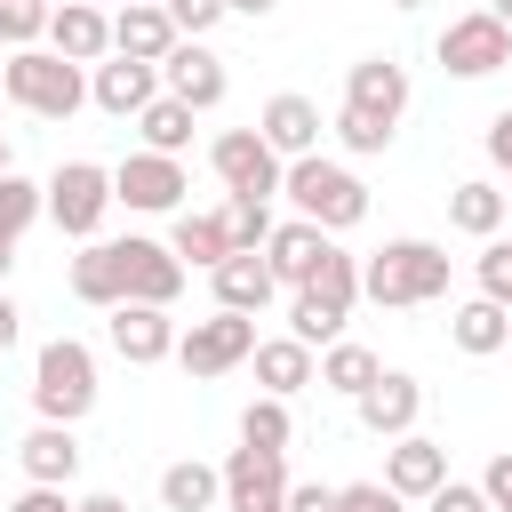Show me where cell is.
I'll return each mask as SVG.
<instances>
[{"instance_id": "1", "label": "cell", "mask_w": 512, "mask_h": 512, "mask_svg": "<svg viewBox=\"0 0 512 512\" xmlns=\"http://www.w3.org/2000/svg\"><path fill=\"white\" fill-rule=\"evenodd\" d=\"M360 296L384 304V312H408V304L448 296V248H432V240H384L360 264Z\"/></svg>"}, {"instance_id": "2", "label": "cell", "mask_w": 512, "mask_h": 512, "mask_svg": "<svg viewBox=\"0 0 512 512\" xmlns=\"http://www.w3.org/2000/svg\"><path fill=\"white\" fill-rule=\"evenodd\" d=\"M0 96H8L16 112H32V120H72V112L88 104V80H80V64H64L56 48H16V56L0 64Z\"/></svg>"}, {"instance_id": "3", "label": "cell", "mask_w": 512, "mask_h": 512, "mask_svg": "<svg viewBox=\"0 0 512 512\" xmlns=\"http://www.w3.org/2000/svg\"><path fill=\"white\" fill-rule=\"evenodd\" d=\"M280 192H288V200H296V216H304V224H320L328 240H336V232H352V224L368 216V184H360L344 160H320V152H312V160H288Z\"/></svg>"}, {"instance_id": "4", "label": "cell", "mask_w": 512, "mask_h": 512, "mask_svg": "<svg viewBox=\"0 0 512 512\" xmlns=\"http://www.w3.org/2000/svg\"><path fill=\"white\" fill-rule=\"evenodd\" d=\"M352 304H360V256L328 248L320 272L288 296V336H296V344H336L344 320H352Z\"/></svg>"}, {"instance_id": "5", "label": "cell", "mask_w": 512, "mask_h": 512, "mask_svg": "<svg viewBox=\"0 0 512 512\" xmlns=\"http://www.w3.org/2000/svg\"><path fill=\"white\" fill-rule=\"evenodd\" d=\"M32 408L40 424H80L96 408V352L80 336H48L32 360Z\"/></svg>"}, {"instance_id": "6", "label": "cell", "mask_w": 512, "mask_h": 512, "mask_svg": "<svg viewBox=\"0 0 512 512\" xmlns=\"http://www.w3.org/2000/svg\"><path fill=\"white\" fill-rule=\"evenodd\" d=\"M40 200H48V224H56L64 240H96V224H104V208H112V168L64 160V168L40 184Z\"/></svg>"}, {"instance_id": "7", "label": "cell", "mask_w": 512, "mask_h": 512, "mask_svg": "<svg viewBox=\"0 0 512 512\" xmlns=\"http://www.w3.org/2000/svg\"><path fill=\"white\" fill-rule=\"evenodd\" d=\"M208 168H216V184H224L232 200H272L280 176H288V160H280L256 128H224V136L208 144Z\"/></svg>"}, {"instance_id": "8", "label": "cell", "mask_w": 512, "mask_h": 512, "mask_svg": "<svg viewBox=\"0 0 512 512\" xmlns=\"http://www.w3.org/2000/svg\"><path fill=\"white\" fill-rule=\"evenodd\" d=\"M248 352H256V320H248V312H208V320H192V328L176 336L184 376H224V368H240Z\"/></svg>"}, {"instance_id": "9", "label": "cell", "mask_w": 512, "mask_h": 512, "mask_svg": "<svg viewBox=\"0 0 512 512\" xmlns=\"http://www.w3.org/2000/svg\"><path fill=\"white\" fill-rule=\"evenodd\" d=\"M440 64H448L456 80H488V72H504V64H512V32H504L488 8L448 16V32H440Z\"/></svg>"}, {"instance_id": "10", "label": "cell", "mask_w": 512, "mask_h": 512, "mask_svg": "<svg viewBox=\"0 0 512 512\" xmlns=\"http://www.w3.org/2000/svg\"><path fill=\"white\" fill-rule=\"evenodd\" d=\"M184 160H168V152H128L120 168H112V200H128L136 216H168V208H184Z\"/></svg>"}, {"instance_id": "11", "label": "cell", "mask_w": 512, "mask_h": 512, "mask_svg": "<svg viewBox=\"0 0 512 512\" xmlns=\"http://www.w3.org/2000/svg\"><path fill=\"white\" fill-rule=\"evenodd\" d=\"M160 80H168V96H176L184 112H216L224 88H232V72H224V56H216L208 40H176V48L160 56Z\"/></svg>"}, {"instance_id": "12", "label": "cell", "mask_w": 512, "mask_h": 512, "mask_svg": "<svg viewBox=\"0 0 512 512\" xmlns=\"http://www.w3.org/2000/svg\"><path fill=\"white\" fill-rule=\"evenodd\" d=\"M120 248V280H128V304H176L184 296V264H176V248L168 240H144V232H128V240H112Z\"/></svg>"}, {"instance_id": "13", "label": "cell", "mask_w": 512, "mask_h": 512, "mask_svg": "<svg viewBox=\"0 0 512 512\" xmlns=\"http://www.w3.org/2000/svg\"><path fill=\"white\" fill-rule=\"evenodd\" d=\"M216 472H224V512H280L288 504V456L232 448Z\"/></svg>"}, {"instance_id": "14", "label": "cell", "mask_w": 512, "mask_h": 512, "mask_svg": "<svg viewBox=\"0 0 512 512\" xmlns=\"http://www.w3.org/2000/svg\"><path fill=\"white\" fill-rule=\"evenodd\" d=\"M104 336H112V352H120L128 368H152V360H176V336H184V328H176L160 304H112Z\"/></svg>"}, {"instance_id": "15", "label": "cell", "mask_w": 512, "mask_h": 512, "mask_svg": "<svg viewBox=\"0 0 512 512\" xmlns=\"http://www.w3.org/2000/svg\"><path fill=\"white\" fill-rule=\"evenodd\" d=\"M344 104L368 112V120H384V128H400V112H408V72H400L392 56H360V64L344 72Z\"/></svg>"}, {"instance_id": "16", "label": "cell", "mask_w": 512, "mask_h": 512, "mask_svg": "<svg viewBox=\"0 0 512 512\" xmlns=\"http://www.w3.org/2000/svg\"><path fill=\"white\" fill-rule=\"evenodd\" d=\"M352 408H360V424H368L376 440H400V432H416V416H424V384L400 376V368H384Z\"/></svg>"}, {"instance_id": "17", "label": "cell", "mask_w": 512, "mask_h": 512, "mask_svg": "<svg viewBox=\"0 0 512 512\" xmlns=\"http://www.w3.org/2000/svg\"><path fill=\"white\" fill-rule=\"evenodd\" d=\"M48 48H56L64 64H104V56H112V16H104L96 0H64V8L48 16Z\"/></svg>"}, {"instance_id": "18", "label": "cell", "mask_w": 512, "mask_h": 512, "mask_svg": "<svg viewBox=\"0 0 512 512\" xmlns=\"http://www.w3.org/2000/svg\"><path fill=\"white\" fill-rule=\"evenodd\" d=\"M256 136H264L280 160H312V152H320V104L288 88V96H272V104L256 112Z\"/></svg>"}, {"instance_id": "19", "label": "cell", "mask_w": 512, "mask_h": 512, "mask_svg": "<svg viewBox=\"0 0 512 512\" xmlns=\"http://www.w3.org/2000/svg\"><path fill=\"white\" fill-rule=\"evenodd\" d=\"M328 248H336V240H328L320 224H304V216H296V224H272V240H264V264H272V280L296 296V288L320 272V256H328Z\"/></svg>"}, {"instance_id": "20", "label": "cell", "mask_w": 512, "mask_h": 512, "mask_svg": "<svg viewBox=\"0 0 512 512\" xmlns=\"http://www.w3.org/2000/svg\"><path fill=\"white\" fill-rule=\"evenodd\" d=\"M448 480V448L440 440H424V432H400L392 440V456H384V488L408 504V496H432Z\"/></svg>"}, {"instance_id": "21", "label": "cell", "mask_w": 512, "mask_h": 512, "mask_svg": "<svg viewBox=\"0 0 512 512\" xmlns=\"http://www.w3.org/2000/svg\"><path fill=\"white\" fill-rule=\"evenodd\" d=\"M88 96H96V112H112V120H136V112L160 96V64H128V56H112V64H96Z\"/></svg>"}, {"instance_id": "22", "label": "cell", "mask_w": 512, "mask_h": 512, "mask_svg": "<svg viewBox=\"0 0 512 512\" xmlns=\"http://www.w3.org/2000/svg\"><path fill=\"white\" fill-rule=\"evenodd\" d=\"M16 464H24L32 488H64V480L80 472V440H72V424H32V432L16 440Z\"/></svg>"}, {"instance_id": "23", "label": "cell", "mask_w": 512, "mask_h": 512, "mask_svg": "<svg viewBox=\"0 0 512 512\" xmlns=\"http://www.w3.org/2000/svg\"><path fill=\"white\" fill-rule=\"evenodd\" d=\"M176 48V24H168V8H152V0H128L120 16H112V56H128V64H160Z\"/></svg>"}, {"instance_id": "24", "label": "cell", "mask_w": 512, "mask_h": 512, "mask_svg": "<svg viewBox=\"0 0 512 512\" xmlns=\"http://www.w3.org/2000/svg\"><path fill=\"white\" fill-rule=\"evenodd\" d=\"M208 280H216V312H248V320H256V312L272 304V288H280L272 264H264V256H240V248H232Z\"/></svg>"}, {"instance_id": "25", "label": "cell", "mask_w": 512, "mask_h": 512, "mask_svg": "<svg viewBox=\"0 0 512 512\" xmlns=\"http://www.w3.org/2000/svg\"><path fill=\"white\" fill-rule=\"evenodd\" d=\"M256 384L272 392V400H288V392H304L312 376H320V360H312V344H296V336H256Z\"/></svg>"}, {"instance_id": "26", "label": "cell", "mask_w": 512, "mask_h": 512, "mask_svg": "<svg viewBox=\"0 0 512 512\" xmlns=\"http://www.w3.org/2000/svg\"><path fill=\"white\" fill-rule=\"evenodd\" d=\"M72 296L96 304V312L128 304V280H120V248H112V240H80V256H72Z\"/></svg>"}, {"instance_id": "27", "label": "cell", "mask_w": 512, "mask_h": 512, "mask_svg": "<svg viewBox=\"0 0 512 512\" xmlns=\"http://www.w3.org/2000/svg\"><path fill=\"white\" fill-rule=\"evenodd\" d=\"M168 248H176V264H184V272H192V264H200V272H216V264L232 256V232H224V216H216V208H176V240H168Z\"/></svg>"}, {"instance_id": "28", "label": "cell", "mask_w": 512, "mask_h": 512, "mask_svg": "<svg viewBox=\"0 0 512 512\" xmlns=\"http://www.w3.org/2000/svg\"><path fill=\"white\" fill-rule=\"evenodd\" d=\"M448 344H456V352H472V360H488V352H504V344H512V312H504V304H488V296H472V304H456V312H448Z\"/></svg>"}, {"instance_id": "29", "label": "cell", "mask_w": 512, "mask_h": 512, "mask_svg": "<svg viewBox=\"0 0 512 512\" xmlns=\"http://www.w3.org/2000/svg\"><path fill=\"white\" fill-rule=\"evenodd\" d=\"M208 504H224V472L216 464L184 456V464L160 472V512H208Z\"/></svg>"}, {"instance_id": "30", "label": "cell", "mask_w": 512, "mask_h": 512, "mask_svg": "<svg viewBox=\"0 0 512 512\" xmlns=\"http://www.w3.org/2000/svg\"><path fill=\"white\" fill-rule=\"evenodd\" d=\"M504 216H512V200H504L496 184H480V176L448 192V224H456V232H472V240H496V232H504Z\"/></svg>"}, {"instance_id": "31", "label": "cell", "mask_w": 512, "mask_h": 512, "mask_svg": "<svg viewBox=\"0 0 512 512\" xmlns=\"http://www.w3.org/2000/svg\"><path fill=\"white\" fill-rule=\"evenodd\" d=\"M376 376H384V360H376L368 344H352V336H336V344L320 352V384H328V392H344V400H360Z\"/></svg>"}, {"instance_id": "32", "label": "cell", "mask_w": 512, "mask_h": 512, "mask_svg": "<svg viewBox=\"0 0 512 512\" xmlns=\"http://www.w3.org/2000/svg\"><path fill=\"white\" fill-rule=\"evenodd\" d=\"M136 136H144V152H168V160H184V144H192V112H184L176 96H152V104L136 112Z\"/></svg>"}, {"instance_id": "33", "label": "cell", "mask_w": 512, "mask_h": 512, "mask_svg": "<svg viewBox=\"0 0 512 512\" xmlns=\"http://www.w3.org/2000/svg\"><path fill=\"white\" fill-rule=\"evenodd\" d=\"M288 440H296V416H288V400H248L240 408V448H264V456H288Z\"/></svg>"}, {"instance_id": "34", "label": "cell", "mask_w": 512, "mask_h": 512, "mask_svg": "<svg viewBox=\"0 0 512 512\" xmlns=\"http://www.w3.org/2000/svg\"><path fill=\"white\" fill-rule=\"evenodd\" d=\"M40 216H48V200H40V184L8 168V176H0V248H16V240H24L32 224H40Z\"/></svg>"}, {"instance_id": "35", "label": "cell", "mask_w": 512, "mask_h": 512, "mask_svg": "<svg viewBox=\"0 0 512 512\" xmlns=\"http://www.w3.org/2000/svg\"><path fill=\"white\" fill-rule=\"evenodd\" d=\"M224 232H232L240 256H264V240H272V200H232V208H224Z\"/></svg>"}, {"instance_id": "36", "label": "cell", "mask_w": 512, "mask_h": 512, "mask_svg": "<svg viewBox=\"0 0 512 512\" xmlns=\"http://www.w3.org/2000/svg\"><path fill=\"white\" fill-rule=\"evenodd\" d=\"M48 16H56L48 0H0V40H8V48H32V40L48 32Z\"/></svg>"}, {"instance_id": "37", "label": "cell", "mask_w": 512, "mask_h": 512, "mask_svg": "<svg viewBox=\"0 0 512 512\" xmlns=\"http://www.w3.org/2000/svg\"><path fill=\"white\" fill-rule=\"evenodd\" d=\"M480 296L512 312V240H488L480 248Z\"/></svg>"}, {"instance_id": "38", "label": "cell", "mask_w": 512, "mask_h": 512, "mask_svg": "<svg viewBox=\"0 0 512 512\" xmlns=\"http://www.w3.org/2000/svg\"><path fill=\"white\" fill-rule=\"evenodd\" d=\"M160 8H168L176 40H208V32L224 24V0H160Z\"/></svg>"}, {"instance_id": "39", "label": "cell", "mask_w": 512, "mask_h": 512, "mask_svg": "<svg viewBox=\"0 0 512 512\" xmlns=\"http://www.w3.org/2000/svg\"><path fill=\"white\" fill-rule=\"evenodd\" d=\"M336 144H344V152H384V144H392V128L344 104V112H336Z\"/></svg>"}, {"instance_id": "40", "label": "cell", "mask_w": 512, "mask_h": 512, "mask_svg": "<svg viewBox=\"0 0 512 512\" xmlns=\"http://www.w3.org/2000/svg\"><path fill=\"white\" fill-rule=\"evenodd\" d=\"M336 512H408L384 480H352V488H336Z\"/></svg>"}, {"instance_id": "41", "label": "cell", "mask_w": 512, "mask_h": 512, "mask_svg": "<svg viewBox=\"0 0 512 512\" xmlns=\"http://www.w3.org/2000/svg\"><path fill=\"white\" fill-rule=\"evenodd\" d=\"M424 512H488V496H480V480H440L424 496Z\"/></svg>"}, {"instance_id": "42", "label": "cell", "mask_w": 512, "mask_h": 512, "mask_svg": "<svg viewBox=\"0 0 512 512\" xmlns=\"http://www.w3.org/2000/svg\"><path fill=\"white\" fill-rule=\"evenodd\" d=\"M480 496H488V512H512V448H504V456H488V472H480Z\"/></svg>"}, {"instance_id": "43", "label": "cell", "mask_w": 512, "mask_h": 512, "mask_svg": "<svg viewBox=\"0 0 512 512\" xmlns=\"http://www.w3.org/2000/svg\"><path fill=\"white\" fill-rule=\"evenodd\" d=\"M280 512H336V488L328 480H288V504Z\"/></svg>"}, {"instance_id": "44", "label": "cell", "mask_w": 512, "mask_h": 512, "mask_svg": "<svg viewBox=\"0 0 512 512\" xmlns=\"http://www.w3.org/2000/svg\"><path fill=\"white\" fill-rule=\"evenodd\" d=\"M488 160H496V168L512 176V104H504V112L488 120Z\"/></svg>"}, {"instance_id": "45", "label": "cell", "mask_w": 512, "mask_h": 512, "mask_svg": "<svg viewBox=\"0 0 512 512\" xmlns=\"http://www.w3.org/2000/svg\"><path fill=\"white\" fill-rule=\"evenodd\" d=\"M8 512H72V504H64V488H24Z\"/></svg>"}, {"instance_id": "46", "label": "cell", "mask_w": 512, "mask_h": 512, "mask_svg": "<svg viewBox=\"0 0 512 512\" xmlns=\"http://www.w3.org/2000/svg\"><path fill=\"white\" fill-rule=\"evenodd\" d=\"M16 320H24V312H16V296H8V288H0V352H8V344H16Z\"/></svg>"}, {"instance_id": "47", "label": "cell", "mask_w": 512, "mask_h": 512, "mask_svg": "<svg viewBox=\"0 0 512 512\" xmlns=\"http://www.w3.org/2000/svg\"><path fill=\"white\" fill-rule=\"evenodd\" d=\"M280 0H224V16H272Z\"/></svg>"}, {"instance_id": "48", "label": "cell", "mask_w": 512, "mask_h": 512, "mask_svg": "<svg viewBox=\"0 0 512 512\" xmlns=\"http://www.w3.org/2000/svg\"><path fill=\"white\" fill-rule=\"evenodd\" d=\"M72 512H128V504H120V496H80Z\"/></svg>"}, {"instance_id": "49", "label": "cell", "mask_w": 512, "mask_h": 512, "mask_svg": "<svg viewBox=\"0 0 512 512\" xmlns=\"http://www.w3.org/2000/svg\"><path fill=\"white\" fill-rule=\"evenodd\" d=\"M488 16H496V24H504V32H512V0H488Z\"/></svg>"}, {"instance_id": "50", "label": "cell", "mask_w": 512, "mask_h": 512, "mask_svg": "<svg viewBox=\"0 0 512 512\" xmlns=\"http://www.w3.org/2000/svg\"><path fill=\"white\" fill-rule=\"evenodd\" d=\"M8 264H16V248H0V280H8Z\"/></svg>"}, {"instance_id": "51", "label": "cell", "mask_w": 512, "mask_h": 512, "mask_svg": "<svg viewBox=\"0 0 512 512\" xmlns=\"http://www.w3.org/2000/svg\"><path fill=\"white\" fill-rule=\"evenodd\" d=\"M0 176H8V136H0Z\"/></svg>"}, {"instance_id": "52", "label": "cell", "mask_w": 512, "mask_h": 512, "mask_svg": "<svg viewBox=\"0 0 512 512\" xmlns=\"http://www.w3.org/2000/svg\"><path fill=\"white\" fill-rule=\"evenodd\" d=\"M392 8H424V0H392Z\"/></svg>"}, {"instance_id": "53", "label": "cell", "mask_w": 512, "mask_h": 512, "mask_svg": "<svg viewBox=\"0 0 512 512\" xmlns=\"http://www.w3.org/2000/svg\"><path fill=\"white\" fill-rule=\"evenodd\" d=\"M120 8H128V0H120ZM152 8H160V0H152Z\"/></svg>"}, {"instance_id": "54", "label": "cell", "mask_w": 512, "mask_h": 512, "mask_svg": "<svg viewBox=\"0 0 512 512\" xmlns=\"http://www.w3.org/2000/svg\"><path fill=\"white\" fill-rule=\"evenodd\" d=\"M0 512H8V496H0Z\"/></svg>"}]
</instances>
